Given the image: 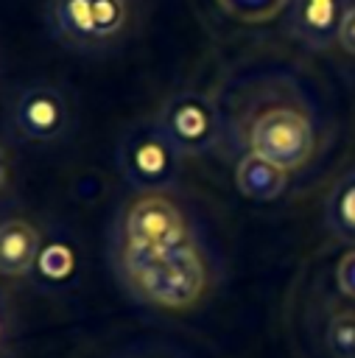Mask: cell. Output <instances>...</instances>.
Wrapping results in <instances>:
<instances>
[{
	"label": "cell",
	"instance_id": "cell-7",
	"mask_svg": "<svg viewBox=\"0 0 355 358\" xmlns=\"http://www.w3.org/2000/svg\"><path fill=\"white\" fill-rule=\"evenodd\" d=\"M17 129L31 140H53L67 129V103L50 87L25 90L14 109Z\"/></svg>",
	"mask_w": 355,
	"mask_h": 358
},
{
	"label": "cell",
	"instance_id": "cell-11",
	"mask_svg": "<svg viewBox=\"0 0 355 358\" xmlns=\"http://www.w3.org/2000/svg\"><path fill=\"white\" fill-rule=\"evenodd\" d=\"M324 218L335 238L355 243V171H349L344 179H338L335 187L330 190Z\"/></svg>",
	"mask_w": 355,
	"mask_h": 358
},
{
	"label": "cell",
	"instance_id": "cell-15",
	"mask_svg": "<svg viewBox=\"0 0 355 358\" xmlns=\"http://www.w3.org/2000/svg\"><path fill=\"white\" fill-rule=\"evenodd\" d=\"M6 179H8V165H6V154L0 151V190L6 187Z\"/></svg>",
	"mask_w": 355,
	"mask_h": 358
},
{
	"label": "cell",
	"instance_id": "cell-4",
	"mask_svg": "<svg viewBox=\"0 0 355 358\" xmlns=\"http://www.w3.org/2000/svg\"><path fill=\"white\" fill-rule=\"evenodd\" d=\"M159 131L165 140L184 157V154H204L212 148L218 134V115L212 101L198 92H179L165 101L157 117Z\"/></svg>",
	"mask_w": 355,
	"mask_h": 358
},
{
	"label": "cell",
	"instance_id": "cell-1",
	"mask_svg": "<svg viewBox=\"0 0 355 358\" xmlns=\"http://www.w3.org/2000/svg\"><path fill=\"white\" fill-rule=\"evenodd\" d=\"M126 268L137 291L162 308H187L204 291V263L190 243L162 252L126 249Z\"/></svg>",
	"mask_w": 355,
	"mask_h": 358
},
{
	"label": "cell",
	"instance_id": "cell-13",
	"mask_svg": "<svg viewBox=\"0 0 355 358\" xmlns=\"http://www.w3.org/2000/svg\"><path fill=\"white\" fill-rule=\"evenodd\" d=\"M335 280H338V288L344 296L355 299V249L347 252L341 260H338V268H335Z\"/></svg>",
	"mask_w": 355,
	"mask_h": 358
},
{
	"label": "cell",
	"instance_id": "cell-8",
	"mask_svg": "<svg viewBox=\"0 0 355 358\" xmlns=\"http://www.w3.org/2000/svg\"><path fill=\"white\" fill-rule=\"evenodd\" d=\"M39 257V232L22 221L8 218L0 224V274L22 277L34 268Z\"/></svg>",
	"mask_w": 355,
	"mask_h": 358
},
{
	"label": "cell",
	"instance_id": "cell-12",
	"mask_svg": "<svg viewBox=\"0 0 355 358\" xmlns=\"http://www.w3.org/2000/svg\"><path fill=\"white\" fill-rule=\"evenodd\" d=\"M327 347L335 358H355V310H344L330 319Z\"/></svg>",
	"mask_w": 355,
	"mask_h": 358
},
{
	"label": "cell",
	"instance_id": "cell-14",
	"mask_svg": "<svg viewBox=\"0 0 355 358\" xmlns=\"http://www.w3.org/2000/svg\"><path fill=\"white\" fill-rule=\"evenodd\" d=\"M338 45L355 56V6H349L341 17V25H338Z\"/></svg>",
	"mask_w": 355,
	"mask_h": 358
},
{
	"label": "cell",
	"instance_id": "cell-3",
	"mask_svg": "<svg viewBox=\"0 0 355 358\" xmlns=\"http://www.w3.org/2000/svg\"><path fill=\"white\" fill-rule=\"evenodd\" d=\"M123 176L140 190H165L179 173L182 154L165 140L157 123L137 126L117 151Z\"/></svg>",
	"mask_w": 355,
	"mask_h": 358
},
{
	"label": "cell",
	"instance_id": "cell-6",
	"mask_svg": "<svg viewBox=\"0 0 355 358\" xmlns=\"http://www.w3.org/2000/svg\"><path fill=\"white\" fill-rule=\"evenodd\" d=\"M126 235H129V249H140V252H162L190 243L182 213L176 210L173 201H168L159 193H148L131 204L126 215Z\"/></svg>",
	"mask_w": 355,
	"mask_h": 358
},
{
	"label": "cell",
	"instance_id": "cell-9",
	"mask_svg": "<svg viewBox=\"0 0 355 358\" xmlns=\"http://www.w3.org/2000/svg\"><path fill=\"white\" fill-rule=\"evenodd\" d=\"M341 17V0H296L294 28L305 42L324 48L333 39H338Z\"/></svg>",
	"mask_w": 355,
	"mask_h": 358
},
{
	"label": "cell",
	"instance_id": "cell-10",
	"mask_svg": "<svg viewBox=\"0 0 355 358\" xmlns=\"http://www.w3.org/2000/svg\"><path fill=\"white\" fill-rule=\"evenodd\" d=\"M238 187H240L243 196L257 199V201L277 199L285 187V171H280L271 162L249 154L238 165Z\"/></svg>",
	"mask_w": 355,
	"mask_h": 358
},
{
	"label": "cell",
	"instance_id": "cell-5",
	"mask_svg": "<svg viewBox=\"0 0 355 358\" xmlns=\"http://www.w3.org/2000/svg\"><path fill=\"white\" fill-rule=\"evenodd\" d=\"M53 22L73 45H103L123 31L126 0H53Z\"/></svg>",
	"mask_w": 355,
	"mask_h": 358
},
{
	"label": "cell",
	"instance_id": "cell-2",
	"mask_svg": "<svg viewBox=\"0 0 355 358\" xmlns=\"http://www.w3.org/2000/svg\"><path fill=\"white\" fill-rule=\"evenodd\" d=\"M252 154L271 162L280 171L302 168L313 154V129L296 109H268L263 112L249 137Z\"/></svg>",
	"mask_w": 355,
	"mask_h": 358
}]
</instances>
